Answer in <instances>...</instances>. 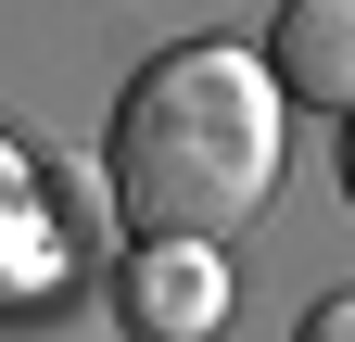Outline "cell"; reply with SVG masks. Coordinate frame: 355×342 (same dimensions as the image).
<instances>
[{
	"label": "cell",
	"instance_id": "obj_5",
	"mask_svg": "<svg viewBox=\"0 0 355 342\" xmlns=\"http://www.w3.org/2000/svg\"><path fill=\"white\" fill-rule=\"evenodd\" d=\"M292 342H355V291H330V305H304V330Z\"/></svg>",
	"mask_w": 355,
	"mask_h": 342
},
{
	"label": "cell",
	"instance_id": "obj_4",
	"mask_svg": "<svg viewBox=\"0 0 355 342\" xmlns=\"http://www.w3.org/2000/svg\"><path fill=\"white\" fill-rule=\"evenodd\" d=\"M26 253H38V165L0 140V279H13Z\"/></svg>",
	"mask_w": 355,
	"mask_h": 342
},
{
	"label": "cell",
	"instance_id": "obj_2",
	"mask_svg": "<svg viewBox=\"0 0 355 342\" xmlns=\"http://www.w3.org/2000/svg\"><path fill=\"white\" fill-rule=\"evenodd\" d=\"M114 317H127V342H216L229 330V267H216V241H140L114 267Z\"/></svg>",
	"mask_w": 355,
	"mask_h": 342
},
{
	"label": "cell",
	"instance_id": "obj_3",
	"mask_svg": "<svg viewBox=\"0 0 355 342\" xmlns=\"http://www.w3.org/2000/svg\"><path fill=\"white\" fill-rule=\"evenodd\" d=\"M254 64L279 76L292 114H355V0H292Z\"/></svg>",
	"mask_w": 355,
	"mask_h": 342
},
{
	"label": "cell",
	"instance_id": "obj_6",
	"mask_svg": "<svg viewBox=\"0 0 355 342\" xmlns=\"http://www.w3.org/2000/svg\"><path fill=\"white\" fill-rule=\"evenodd\" d=\"M343 203H355V114H343Z\"/></svg>",
	"mask_w": 355,
	"mask_h": 342
},
{
	"label": "cell",
	"instance_id": "obj_1",
	"mask_svg": "<svg viewBox=\"0 0 355 342\" xmlns=\"http://www.w3.org/2000/svg\"><path fill=\"white\" fill-rule=\"evenodd\" d=\"M279 152H292L279 76L254 51H229V38H191V51H153L127 76L102 178H114L127 241H229L241 216H266Z\"/></svg>",
	"mask_w": 355,
	"mask_h": 342
}]
</instances>
